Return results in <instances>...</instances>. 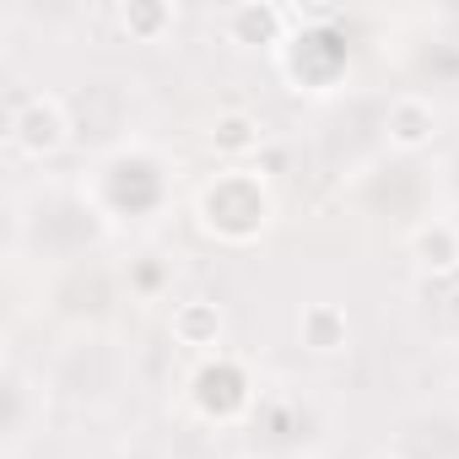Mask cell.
<instances>
[{
    "label": "cell",
    "mask_w": 459,
    "mask_h": 459,
    "mask_svg": "<svg viewBox=\"0 0 459 459\" xmlns=\"http://www.w3.org/2000/svg\"><path fill=\"white\" fill-rule=\"evenodd\" d=\"M82 195L92 200V211L114 227V221H146L168 205L173 195V168L157 146L146 141H119L82 184Z\"/></svg>",
    "instance_id": "obj_1"
},
{
    "label": "cell",
    "mask_w": 459,
    "mask_h": 459,
    "mask_svg": "<svg viewBox=\"0 0 459 459\" xmlns=\"http://www.w3.org/2000/svg\"><path fill=\"white\" fill-rule=\"evenodd\" d=\"M195 221L200 233L227 244V249H244L255 238L271 233L276 221V195H271V178L249 162H227L221 173H211L195 195Z\"/></svg>",
    "instance_id": "obj_2"
},
{
    "label": "cell",
    "mask_w": 459,
    "mask_h": 459,
    "mask_svg": "<svg viewBox=\"0 0 459 459\" xmlns=\"http://www.w3.org/2000/svg\"><path fill=\"white\" fill-rule=\"evenodd\" d=\"M281 82L292 92H308V98H325L341 87L346 65H351V49H346V33H341V17L330 6H314V12H292V33L287 44L271 55Z\"/></svg>",
    "instance_id": "obj_3"
},
{
    "label": "cell",
    "mask_w": 459,
    "mask_h": 459,
    "mask_svg": "<svg viewBox=\"0 0 459 459\" xmlns=\"http://www.w3.org/2000/svg\"><path fill=\"white\" fill-rule=\"evenodd\" d=\"M189 405L200 421H216V427H233L255 411V378L238 357H227V351H211L195 378H189Z\"/></svg>",
    "instance_id": "obj_4"
},
{
    "label": "cell",
    "mask_w": 459,
    "mask_h": 459,
    "mask_svg": "<svg viewBox=\"0 0 459 459\" xmlns=\"http://www.w3.org/2000/svg\"><path fill=\"white\" fill-rule=\"evenodd\" d=\"M76 119H71V103L60 92H17L12 98V119H6V141L28 157V162H44L55 157L65 141H71Z\"/></svg>",
    "instance_id": "obj_5"
},
{
    "label": "cell",
    "mask_w": 459,
    "mask_h": 459,
    "mask_svg": "<svg viewBox=\"0 0 459 459\" xmlns=\"http://www.w3.org/2000/svg\"><path fill=\"white\" fill-rule=\"evenodd\" d=\"M216 28L238 49H271L276 55L292 33V6H255V0H244V6H227L216 17Z\"/></svg>",
    "instance_id": "obj_6"
},
{
    "label": "cell",
    "mask_w": 459,
    "mask_h": 459,
    "mask_svg": "<svg viewBox=\"0 0 459 459\" xmlns=\"http://www.w3.org/2000/svg\"><path fill=\"white\" fill-rule=\"evenodd\" d=\"M384 135H389L394 152H427L437 141V103H432V92H421V87L394 92L389 108H384Z\"/></svg>",
    "instance_id": "obj_7"
},
{
    "label": "cell",
    "mask_w": 459,
    "mask_h": 459,
    "mask_svg": "<svg viewBox=\"0 0 459 459\" xmlns=\"http://www.w3.org/2000/svg\"><path fill=\"white\" fill-rule=\"evenodd\" d=\"M405 249H411V260H416L421 276H432V281L459 276V227H454V221H443V216L421 221Z\"/></svg>",
    "instance_id": "obj_8"
},
{
    "label": "cell",
    "mask_w": 459,
    "mask_h": 459,
    "mask_svg": "<svg viewBox=\"0 0 459 459\" xmlns=\"http://www.w3.org/2000/svg\"><path fill=\"white\" fill-rule=\"evenodd\" d=\"M298 341L314 351V357H335L351 346V319L341 303H308L298 314Z\"/></svg>",
    "instance_id": "obj_9"
},
{
    "label": "cell",
    "mask_w": 459,
    "mask_h": 459,
    "mask_svg": "<svg viewBox=\"0 0 459 459\" xmlns=\"http://www.w3.org/2000/svg\"><path fill=\"white\" fill-rule=\"evenodd\" d=\"M205 141H211V152H221V157L244 162L249 152H260L265 125H260V114H249V108H227V114H216V119H211Z\"/></svg>",
    "instance_id": "obj_10"
},
{
    "label": "cell",
    "mask_w": 459,
    "mask_h": 459,
    "mask_svg": "<svg viewBox=\"0 0 459 459\" xmlns=\"http://www.w3.org/2000/svg\"><path fill=\"white\" fill-rule=\"evenodd\" d=\"M221 308L216 303H205V298H189V303H178L173 308V341L178 346H189V351H216V341H221Z\"/></svg>",
    "instance_id": "obj_11"
},
{
    "label": "cell",
    "mask_w": 459,
    "mask_h": 459,
    "mask_svg": "<svg viewBox=\"0 0 459 459\" xmlns=\"http://www.w3.org/2000/svg\"><path fill=\"white\" fill-rule=\"evenodd\" d=\"M173 22H178V12L162 6V0H130V6H119V28H125L135 44H162Z\"/></svg>",
    "instance_id": "obj_12"
}]
</instances>
